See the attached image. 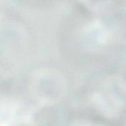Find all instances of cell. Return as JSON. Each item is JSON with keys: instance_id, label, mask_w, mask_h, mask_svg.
Returning <instances> with one entry per match:
<instances>
[{"instance_id": "cell-1", "label": "cell", "mask_w": 126, "mask_h": 126, "mask_svg": "<svg viewBox=\"0 0 126 126\" xmlns=\"http://www.w3.org/2000/svg\"><path fill=\"white\" fill-rule=\"evenodd\" d=\"M91 99L100 114L115 117L126 106V84L118 78L108 79L94 91Z\"/></svg>"}, {"instance_id": "cell-2", "label": "cell", "mask_w": 126, "mask_h": 126, "mask_svg": "<svg viewBox=\"0 0 126 126\" xmlns=\"http://www.w3.org/2000/svg\"><path fill=\"white\" fill-rule=\"evenodd\" d=\"M85 33L87 37L98 44L106 43L110 38L108 31L98 21H94L88 25Z\"/></svg>"}, {"instance_id": "cell-3", "label": "cell", "mask_w": 126, "mask_h": 126, "mask_svg": "<svg viewBox=\"0 0 126 126\" xmlns=\"http://www.w3.org/2000/svg\"><path fill=\"white\" fill-rule=\"evenodd\" d=\"M72 126H98V125L89 122H80L74 124Z\"/></svg>"}]
</instances>
